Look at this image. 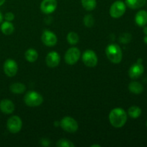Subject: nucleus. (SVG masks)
<instances>
[{
  "label": "nucleus",
  "instance_id": "obj_32",
  "mask_svg": "<svg viewBox=\"0 0 147 147\" xmlns=\"http://www.w3.org/2000/svg\"><path fill=\"white\" fill-rule=\"evenodd\" d=\"M144 42L147 44V35H146L144 37Z\"/></svg>",
  "mask_w": 147,
  "mask_h": 147
},
{
  "label": "nucleus",
  "instance_id": "obj_15",
  "mask_svg": "<svg viewBox=\"0 0 147 147\" xmlns=\"http://www.w3.org/2000/svg\"><path fill=\"white\" fill-rule=\"evenodd\" d=\"M135 22L139 27H144L147 24V11L140 10L135 16Z\"/></svg>",
  "mask_w": 147,
  "mask_h": 147
},
{
  "label": "nucleus",
  "instance_id": "obj_27",
  "mask_svg": "<svg viewBox=\"0 0 147 147\" xmlns=\"http://www.w3.org/2000/svg\"><path fill=\"white\" fill-rule=\"evenodd\" d=\"M4 19L6 21L11 22L14 20V14L12 12H7L4 15Z\"/></svg>",
  "mask_w": 147,
  "mask_h": 147
},
{
  "label": "nucleus",
  "instance_id": "obj_21",
  "mask_svg": "<svg viewBox=\"0 0 147 147\" xmlns=\"http://www.w3.org/2000/svg\"><path fill=\"white\" fill-rule=\"evenodd\" d=\"M128 114L132 119H138L142 115V109L137 106H132L128 110Z\"/></svg>",
  "mask_w": 147,
  "mask_h": 147
},
{
  "label": "nucleus",
  "instance_id": "obj_8",
  "mask_svg": "<svg viewBox=\"0 0 147 147\" xmlns=\"http://www.w3.org/2000/svg\"><path fill=\"white\" fill-rule=\"evenodd\" d=\"M82 60L87 67H93L97 65L98 57L93 50H86L82 55Z\"/></svg>",
  "mask_w": 147,
  "mask_h": 147
},
{
  "label": "nucleus",
  "instance_id": "obj_18",
  "mask_svg": "<svg viewBox=\"0 0 147 147\" xmlns=\"http://www.w3.org/2000/svg\"><path fill=\"white\" fill-rule=\"evenodd\" d=\"M129 90L134 94H140L143 92L144 87L139 82L132 81L129 83Z\"/></svg>",
  "mask_w": 147,
  "mask_h": 147
},
{
  "label": "nucleus",
  "instance_id": "obj_23",
  "mask_svg": "<svg viewBox=\"0 0 147 147\" xmlns=\"http://www.w3.org/2000/svg\"><path fill=\"white\" fill-rule=\"evenodd\" d=\"M67 40L69 44L75 45L79 42V35L75 32H70L67 35Z\"/></svg>",
  "mask_w": 147,
  "mask_h": 147
},
{
  "label": "nucleus",
  "instance_id": "obj_5",
  "mask_svg": "<svg viewBox=\"0 0 147 147\" xmlns=\"http://www.w3.org/2000/svg\"><path fill=\"white\" fill-rule=\"evenodd\" d=\"M60 126L65 131L75 133L78 129V123L76 119L70 116H65L60 121Z\"/></svg>",
  "mask_w": 147,
  "mask_h": 147
},
{
  "label": "nucleus",
  "instance_id": "obj_10",
  "mask_svg": "<svg viewBox=\"0 0 147 147\" xmlns=\"http://www.w3.org/2000/svg\"><path fill=\"white\" fill-rule=\"evenodd\" d=\"M4 72L9 77H13L16 76L18 71V65L15 60L12 59H7L3 65Z\"/></svg>",
  "mask_w": 147,
  "mask_h": 147
},
{
  "label": "nucleus",
  "instance_id": "obj_13",
  "mask_svg": "<svg viewBox=\"0 0 147 147\" xmlns=\"http://www.w3.org/2000/svg\"><path fill=\"white\" fill-rule=\"evenodd\" d=\"M46 64L49 67H55L60 64V56L58 53L55 51L50 52L46 56Z\"/></svg>",
  "mask_w": 147,
  "mask_h": 147
},
{
  "label": "nucleus",
  "instance_id": "obj_29",
  "mask_svg": "<svg viewBox=\"0 0 147 147\" xmlns=\"http://www.w3.org/2000/svg\"><path fill=\"white\" fill-rule=\"evenodd\" d=\"M144 27V28H143L144 33V34H146V35H147V26L145 25L144 27Z\"/></svg>",
  "mask_w": 147,
  "mask_h": 147
},
{
  "label": "nucleus",
  "instance_id": "obj_31",
  "mask_svg": "<svg viewBox=\"0 0 147 147\" xmlns=\"http://www.w3.org/2000/svg\"><path fill=\"white\" fill-rule=\"evenodd\" d=\"M6 0H0V6L3 5V4H4V2H5Z\"/></svg>",
  "mask_w": 147,
  "mask_h": 147
},
{
  "label": "nucleus",
  "instance_id": "obj_20",
  "mask_svg": "<svg viewBox=\"0 0 147 147\" xmlns=\"http://www.w3.org/2000/svg\"><path fill=\"white\" fill-rule=\"evenodd\" d=\"M24 57H25L26 60L29 63H34L38 58V53L34 49L30 48L25 52Z\"/></svg>",
  "mask_w": 147,
  "mask_h": 147
},
{
  "label": "nucleus",
  "instance_id": "obj_11",
  "mask_svg": "<svg viewBox=\"0 0 147 147\" xmlns=\"http://www.w3.org/2000/svg\"><path fill=\"white\" fill-rule=\"evenodd\" d=\"M42 42L47 47H53L57 42V35L50 30H45L41 36Z\"/></svg>",
  "mask_w": 147,
  "mask_h": 147
},
{
  "label": "nucleus",
  "instance_id": "obj_33",
  "mask_svg": "<svg viewBox=\"0 0 147 147\" xmlns=\"http://www.w3.org/2000/svg\"><path fill=\"white\" fill-rule=\"evenodd\" d=\"M94 146H98V147H100V145H98V144H94V145H92L91 147H94Z\"/></svg>",
  "mask_w": 147,
  "mask_h": 147
},
{
  "label": "nucleus",
  "instance_id": "obj_30",
  "mask_svg": "<svg viewBox=\"0 0 147 147\" xmlns=\"http://www.w3.org/2000/svg\"><path fill=\"white\" fill-rule=\"evenodd\" d=\"M3 18H4V17H3L2 14H1V11H0V23L2 22V21H3Z\"/></svg>",
  "mask_w": 147,
  "mask_h": 147
},
{
  "label": "nucleus",
  "instance_id": "obj_24",
  "mask_svg": "<svg viewBox=\"0 0 147 147\" xmlns=\"http://www.w3.org/2000/svg\"><path fill=\"white\" fill-rule=\"evenodd\" d=\"M83 24L86 26V27H88V28H90V27H93L95 24V19L91 14H87L83 18Z\"/></svg>",
  "mask_w": 147,
  "mask_h": 147
},
{
  "label": "nucleus",
  "instance_id": "obj_12",
  "mask_svg": "<svg viewBox=\"0 0 147 147\" xmlns=\"http://www.w3.org/2000/svg\"><path fill=\"white\" fill-rule=\"evenodd\" d=\"M57 7V0H42L40 4V9L45 14H52Z\"/></svg>",
  "mask_w": 147,
  "mask_h": 147
},
{
  "label": "nucleus",
  "instance_id": "obj_2",
  "mask_svg": "<svg viewBox=\"0 0 147 147\" xmlns=\"http://www.w3.org/2000/svg\"><path fill=\"white\" fill-rule=\"evenodd\" d=\"M106 55L112 63L119 64L123 58V53L120 46L117 44H110L106 47Z\"/></svg>",
  "mask_w": 147,
  "mask_h": 147
},
{
  "label": "nucleus",
  "instance_id": "obj_16",
  "mask_svg": "<svg viewBox=\"0 0 147 147\" xmlns=\"http://www.w3.org/2000/svg\"><path fill=\"white\" fill-rule=\"evenodd\" d=\"M146 3V0H126L125 4L129 8L132 9H137L142 8Z\"/></svg>",
  "mask_w": 147,
  "mask_h": 147
},
{
  "label": "nucleus",
  "instance_id": "obj_28",
  "mask_svg": "<svg viewBox=\"0 0 147 147\" xmlns=\"http://www.w3.org/2000/svg\"><path fill=\"white\" fill-rule=\"evenodd\" d=\"M40 143H41V144L42 145V146H47L50 145V141L47 139H42L40 141Z\"/></svg>",
  "mask_w": 147,
  "mask_h": 147
},
{
  "label": "nucleus",
  "instance_id": "obj_25",
  "mask_svg": "<svg viewBox=\"0 0 147 147\" xmlns=\"http://www.w3.org/2000/svg\"><path fill=\"white\" fill-rule=\"evenodd\" d=\"M56 146L58 147H74L75 144L68 139H61L57 141Z\"/></svg>",
  "mask_w": 147,
  "mask_h": 147
},
{
  "label": "nucleus",
  "instance_id": "obj_4",
  "mask_svg": "<svg viewBox=\"0 0 147 147\" xmlns=\"http://www.w3.org/2000/svg\"><path fill=\"white\" fill-rule=\"evenodd\" d=\"M126 10V5L123 1L117 0L111 4L109 10L111 17L118 19L121 17L125 14Z\"/></svg>",
  "mask_w": 147,
  "mask_h": 147
},
{
  "label": "nucleus",
  "instance_id": "obj_7",
  "mask_svg": "<svg viewBox=\"0 0 147 147\" xmlns=\"http://www.w3.org/2000/svg\"><path fill=\"white\" fill-rule=\"evenodd\" d=\"M80 57V51L78 47H73L67 50L65 54V61L67 64L73 65L79 60Z\"/></svg>",
  "mask_w": 147,
  "mask_h": 147
},
{
  "label": "nucleus",
  "instance_id": "obj_1",
  "mask_svg": "<svg viewBox=\"0 0 147 147\" xmlns=\"http://www.w3.org/2000/svg\"><path fill=\"white\" fill-rule=\"evenodd\" d=\"M109 119L113 127L121 128L127 121V113L121 108H115L111 111Z\"/></svg>",
  "mask_w": 147,
  "mask_h": 147
},
{
  "label": "nucleus",
  "instance_id": "obj_9",
  "mask_svg": "<svg viewBox=\"0 0 147 147\" xmlns=\"http://www.w3.org/2000/svg\"><path fill=\"white\" fill-rule=\"evenodd\" d=\"M144 72V67L142 65V60L139 59L135 64L132 65L129 70V76L131 79H137Z\"/></svg>",
  "mask_w": 147,
  "mask_h": 147
},
{
  "label": "nucleus",
  "instance_id": "obj_3",
  "mask_svg": "<svg viewBox=\"0 0 147 147\" xmlns=\"http://www.w3.org/2000/svg\"><path fill=\"white\" fill-rule=\"evenodd\" d=\"M24 101L30 107H37L43 103V97L40 93L34 90H30L25 94Z\"/></svg>",
  "mask_w": 147,
  "mask_h": 147
},
{
  "label": "nucleus",
  "instance_id": "obj_17",
  "mask_svg": "<svg viewBox=\"0 0 147 147\" xmlns=\"http://www.w3.org/2000/svg\"><path fill=\"white\" fill-rule=\"evenodd\" d=\"M9 90L11 93L14 94H22L26 90V86L24 83L17 82L14 83L10 86Z\"/></svg>",
  "mask_w": 147,
  "mask_h": 147
},
{
  "label": "nucleus",
  "instance_id": "obj_34",
  "mask_svg": "<svg viewBox=\"0 0 147 147\" xmlns=\"http://www.w3.org/2000/svg\"><path fill=\"white\" fill-rule=\"evenodd\" d=\"M146 127H147V121H146Z\"/></svg>",
  "mask_w": 147,
  "mask_h": 147
},
{
  "label": "nucleus",
  "instance_id": "obj_6",
  "mask_svg": "<svg viewBox=\"0 0 147 147\" xmlns=\"http://www.w3.org/2000/svg\"><path fill=\"white\" fill-rule=\"evenodd\" d=\"M7 129L12 134H17L21 131L22 128V121L18 116H13L7 120Z\"/></svg>",
  "mask_w": 147,
  "mask_h": 147
},
{
  "label": "nucleus",
  "instance_id": "obj_26",
  "mask_svg": "<svg viewBox=\"0 0 147 147\" xmlns=\"http://www.w3.org/2000/svg\"><path fill=\"white\" fill-rule=\"evenodd\" d=\"M131 34L129 33H123L119 37V42L122 44H128L131 40Z\"/></svg>",
  "mask_w": 147,
  "mask_h": 147
},
{
  "label": "nucleus",
  "instance_id": "obj_22",
  "mask_svg": "<svg viewBox=\"0 0 147 147\" xmlns=\"http://www.w3.org/2000/svg\"><path fill=\"white\" fill-rule=\"evenodd\" d=\"M81 4L86 10L93 11L97 6V1L96 0H81Z\"/></svg>",
  "mask_w": 147,
  "mask_h": 147
},
{
  "label": "nucleus",
  "instance_id": "obj_14",
  "mask_svg": "<svg viewBox=\"0 0 147 147\" xmlns=\"http://www.w3.org/2000/svg\"><path fill=\"white\" fill-rule=\"evenodd\" d=\"M15 106L9 99H3L0 101V111L4 114H11L14 111Z\"/></svg>",
  "mask_w": 147,
  "mask_h": 147
},
{
  "label": "nucleus",
  "instance_id": "obj_19",
  "mask_svg": "<svg viewBox=\"0 0 147 147\" xmlns=\"http://www.w3.org/2000/svg\"><path fill=\"white\" fill-rule=\"evenodd\" d=\"M1 31L5 35H10L14 31V27L11 22L5 21L1 25Z\"/></svg>",
  "mask_w": 147,
  "mask_h": 147
}]
</instances>
